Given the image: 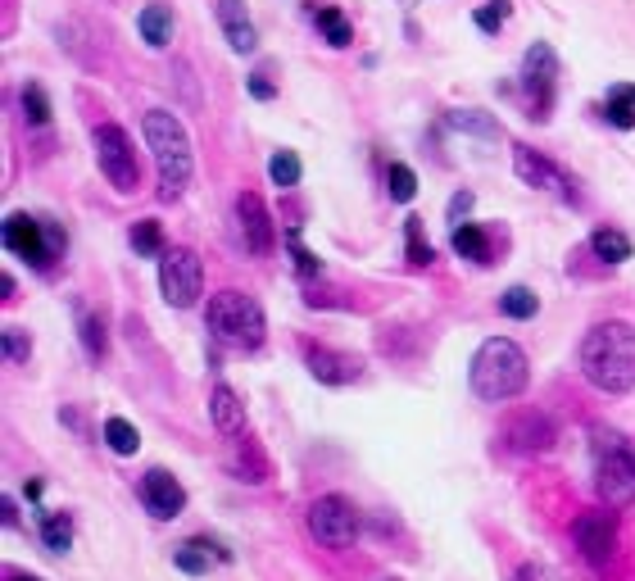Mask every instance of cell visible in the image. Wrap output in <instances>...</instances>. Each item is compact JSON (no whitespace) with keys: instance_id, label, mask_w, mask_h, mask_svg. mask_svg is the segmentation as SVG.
I'll list each match as a JSON object with an SVG mask.
<instances>
[{"instance_id":"1","label":"cell","mask_w":635,"mask_h":581,"mask_svg":"<svg viewBox=\"0 0 635 581\" xmlns=\"http://www.w3.org/2000/svg\"><path fill=\"white\" fill-rule=\"evenodd\" d=\"M581 373L604 395L635 391V327L622 323V318L590 327L581 336Z\"/></svg>"},{"instance_id":"2","label":"cell","mask_w":635,"mask_h":581,"mask_svg":"<svg viewBox=\"0 0 635 581\" xmlns=\"http://www.w3.org/2000/svg\"><path fill=\"white\" fill-rule=\"evenodd\" d=\"M531 382V359L518 341H508V336H490V341L477 345V355H472V368H468V386L477 400L486 404H508L518 400Z\"/></svg>"},{"instance_id":"3","label":"cell","mask_w":635,"mask_h":581,"mask_svg":"<svg viewBox=\"0 0 635 581\" xmlns=\"http://www.w3.org/2000/svg\"><path fill=\"white\" fill-rule=\"evenodd\" d=\"M141 132H146V146L159 168V200H177L196 173V155H191V137H186L182 119L168 109H146Z\"/></svg>"},{"instance_id":"4","label":"cell","mask_w":635,"mask_h":581,"mask_svg":"<svg viewBox=\"0 0 635 581\" xmlns=\"http://www.w3.org/2000/svg\"><path fill=\"white\" fill-rule=\"evenodd\" d=\"M205 327L227 350H259L268 336L264 305L254 296H245V291H218V296H209Z\"/></svg>"},{"instance_id":"5","label":"cell","mask_w":635,"mask_h":581,"mask_svg":"<svg viewBox=\"0 0 635 581\" xmlns=\"http://www.w3.org/2000/svg\"><path fill=\"white\" fill-rule=\"evenodd\" d=\"M595 486L604 491L608 509L635 504V445L622 432L595 427Z\"/></svg>"},{"instance_id":"6","label":"cell","mask_w":635,"mask_h":581,"mask_svg":"<svg viewBox=\"0 0 635 581\" xmlns=\"http://www.w3.org/2000/svg\"><path fill=\"white\" fill-rule=\"evenodd\" d=\"M91 146H96V164L105 173V182L118 191V196H137L141 191V159H137V146L127 137L118 123H100L91 132Z\"/></svg>"},{"instance_id":"7","label":"cell","mask_w":635,"mask_h":581,"mask_svg":"<svg viewBox=\"0 0 635 581\" xmlns=\"http://www.w3.org/2000/svg\"><path fill=\"white\" fill-rule=\"evenodd\" d=\"M159 291L173 309H191L200 296H205V264H200L196 250L173 246L159 259Z\"/></svg>"},{"instance_id":"8","label":"cell","mask_w":635,"mask_h":581,"mask_svg":"<svg viewBox=\"0 0 635 581\" xmlns=\"http://www.w3.org/2000/svg\"><path fill=\"white\" fill-rule=\"evenodd\" d=\"M5 250L28 259L32 268H50L55 255L64 250V237H59V227L41 223V218H32V214H10L5 218Z\"/></svg>"},{"instance_id":"9","label":"cell","mask_w":635,"mask_h":581,"mask_svg":"<svg viewBox=\"0 0 635 581\" xmlns=\"http://www.w3.org/2000/svg\"><path fill=\"white\" fill-rule=\"evenodd\" d=\"M309 532L327 550H350L359 536V509L345 495H318L309 504Z\"/></svg>"},{"instance_id":"10","label":"cell","mask_w":635,"mask_h":581,"mask_svg":"<svg viewBox=\"0 0 635 581\" xmlns=\"http://www.w3.org/2000/svg\"><path fill=\"white\" fill-rule=\"evenodd\" d=\"M554 82H558V55L549 41H536V46L522 55V91H527V100H531V119L536 123H549Z\"/></svg>"},{"instance_id":"11","label":"cell","mask_w":635,"mask_h":581,"mask_svg":"<svg viewBox=\"0 0 635 581\" xmlns=\"http://www.w3.org/2000/svg\"><path fill=\"white\" fill-rule=\"evenodd\" d=\"M572 541L590 568H608L617 559V513L613 509H586L572 522Z\"/></svg>"},{"instance_id":"12","label":"cell","mask_w":635,"mask_h":581,"mask_svg":"<svg viewBox=\"0 0 635 581\" xmlns=\"http://www.w3.org/2000/svg\"><path fill=\"white\" fill-rule=\"evenodd\" d=\"M499 441L513 454H545V450H554V441H558V423L545 409H522V414H513L504 423Z\"/></svg>"},{"instance_id":"13","label":"cell","mask_w":635,"mask_h":581,"mask_svg":"<svg viewBox=\"0 0 635 581\" xmlns=\"http://www.w3.org/2000/svg\"><path fill=\"white\" fill-rule=\"evenodd\" d=\"M236 223H241V241L254 259H268L277 250V223H273V214H268L264 196L241 191V196H236Z\"/></svg>"},{"instance_id":"14","label":"cell","mask_w":635,"mask_h":581,"mask_svg":"<svg viewBox=\"0 0 635 581\" xmlns=\"http://www.w3.org/2000/svg\"><path fill=\"white\" fill-rule=\"evenodd\" d=\"M304 368H309L313 382L323 386H350L363 377V359L350 350H332V345H304Z\"/></svg>"},{"instance_id":"15","label":"cell","mask_w":635,"mask_h":581,"mask_svg":"<svg viewBox=\"0 0 635 581\" xmlns=\"http://www.w3.org/2000/svg\"><path fill=\"white\" fill-rule=\"evenodd\" d=\"M141 504H146L150 518L168 522L186 509V486L177 482L173 473H164V468H150V473L141 477Z\"/></svg>"},{"instance_id":"16","label":"cell","mask_w":635,"mask_h":581,"mask_svg":"<svg viewBox=\"0 0 635 581\" xmlns=\"http://www.w3.org/2000/svg\"><path fill=\"white\" fill-rule=\"evenodd\" d=\"M218 28H223L227 46H232L236 55L259 50V32H254V19H250V10H245V0H218Z\"/></svg>"},{"instance_id":"17","label":"cell","mask_w":635,"mask_h":581,"mask_svg":"<svg viewBox=\"0 0 635 581\" xmlns=\"http://www.w3.org/2000/svg\"><path fill=\"white\" fill-rule=\"evenodd\" d=\"M513 173H518L527 187H536V191H554V187H567V178L558 173L554 164H549L540 150H531V146H513Z\"/></svg>"},{"instance_id":"18","label":"cell","mask_w":635,"mask_h":581,"mask_svg":"<svg viewBox=\"0 0 635 581\" xmlns=\"http://www.w3.org/2000/svg\"><path fill=\"white\" fill-rule=\"evenodd\" d=\"M232 473H236V482H250V486H264L268 482V459H264V450H259V441L254 436H236L232 441Z\"/></svg>"},{"instance_id":"19","label":"cell","mask_w":635,"mask_h":581,"mask_svg":"<svg viewBox=\"0 0 635 581\" xmlns=\"http://www.w3.org/2000/svg\"><path fill=\"white\" fill-rule=\"evenodd\" d=\"M209 418H214V427L223 436H241L245 432V404H241V395H236L232 386L218 382L214 391H209Z\"/></svg>"},{"instance_id":"20","label":"cell","mask_w":635,"mask_h":581,"mask_svg":"<svg viewBox=\"0 0 635 581\" xmlns=\"http://www.w3.org/2000/svg\"><path fill=\"white\" fill-rule=\"evenodd\" d=\"M137 28H141V41H146L150 50H164L168 41H173V5H164V0L146 5V10L137 14Z\"/></svg>"},{"instance_id":"21","label":"cell","mask_w":635,"mask_h":581,"mask_svg":"<svg viewBox=\"0 0 635 581\" xmlns=\"http://www.w3.org/2000/svg\"><path fill=\"white\" fill-rule=\"evenodd\" d=\"M454 255L472 259V264H490V237L481 232L477 223H454V237H450Z\"/></svg>"},{"instance_id":"22","label":"cell","mask_w":635,"mask_h":581,"mask_svg":"<svg viewBox=\"0 0 635 581\" xmlns=\"http://www.w3.org/2000/svg\"><path fill=\"white\" fill-rule=\"evenodd\" d=\"M604 119L613 123V128H622V132L635 128V87H631V82H617V87H608Z\"/></svg>"},{"instance_id":"23","label":"cell","mask_w":635,"mask_h":581,"mask_svg":"<svg viewBox=\"0 0 635 581\" xmlns=\"http://www.w3.org/2000/svg\"><path fill=\"white\" fill-rule=\"evenodd\" d=\"M209 550H214V541H209V536L182 541V545L173 550V563L186 572V577H205V572H209Z\"/></svg>"},{"instance_id":"24","label":"cell","mask_w":635,"mask_h":581,"mask_svg":"<svg viewBox=\"0 0 635 581\" xmlns=\"http://www.w3.org/2000/svg\"><path fill=\"white\" fill-rule=\"evenodd\" d=\"M590 250H595L604 264H626V259H631V237L617 232V227H599L595 237H590Z\"/></svg>"},{"instance_id":"25","label":"cell","mask_w":635,"mask_h":581,"mask_svg":"<svg viewBox=\"0 0 635 581\" xmlns=\"http://www.w3.org/2000/svg\"><path fill=\"white\" fill-rule=\"evenodd\" d=\"M404 255H409L413 268H431V259H436V250H431V241H427V227H422V218H404Z\"/></svg>"},{"instance_id":"26","label":"cell","mask_w":635,"mask_h":581,"mask_svg":"<svg viewBox=\"0 0 635 581\" xmlns=\"http://www.w3.org/2000/svg\"><path fill=\"white\" fill-rule=\"evenodd\" d=\"M536 309H540V296L531 291V286H508L504 296H499V314H504V318H518V323L536 318Z\"/></svg>"},{"instance_id":"27","label":"cell","mask_w":635,"mask_h":581,"mask_svg":"<svg viewBox=\"0 0 635 581\" xmlns=\"http://www.w3.org/2000/svg\"><path fill=\"white\" fill-rule=\"evenodd\" d=\"M132 250H137L141 259H164V227L155 223V218H141V223H132Z\"/></svg>"},{"instance_id":"28","label":"cell","mask_w":635,"mask_h":581,"mask_svg":"<svg viewBox=\"0 0 635 581\" xmlns=\"http://www.w3.org/2000/svg\"><path fill=\"white\" fill-rule=\"evenodd\" d=\"M41 541L50 554H64L73 545V518L69 513H41Z\"/></svg>"},{"instance_id":"29","label":"cell","mask_w":635,"mask_h":581,"mask_svg":"<svg viewBox=\"0 0 635 581\" xmlns=\"http://www.w3.org/2000/svg\"><path fill=\"white\" fill-rule=\"evenodd\" d=\"M318 28H323V37H327V46H350L354 41V28H350V19H345L341 10H336V5H323V10H318Z\"/></svg>"},{"instance_id":"30","label":"cell","mask_w":635,"mask_h":581,"mask_svg":"<svg viewBox=\"0 0 635 581\" xmlns=\"http://www.w3.org/2000/svg\"><path fill=\"white\" fill-rule=\"evenodd\" d=\"M105 445L114 454H137L141 450V436L127 418H105Z\"/></svg>"},{"instance_id":"31","label":"cell","mask_w":635,"mask_h":581,"mask_svg":"<svg viewBox=\"0 0 635 581\" xmlns=\"http://www.w3.org/2000/svg\"><path fill=\"white\" fill-rule=\"evenodd\" d=\"M386 191H391V200L409 205V200L418 196V173H413L409 164H391L386 168Z\"/></svg>"},{"instance_id":"32","label":"cell","mask_w":635,"mask_h":581,"mask_svg":"<svg viewBox=\"0 0 635 581\" xmlns=\"http://www.w3.org/2000/svg\"><path fill=\"white\" fill-rule=\"evenodd\" d=\"M268 178H273V187H295L300 182V155L295 150H277L268 159Z\"/></svg>"},{"instance_id":"33","label":"cell","mask_w":635,"mask_h":581,"mask_svg":"<svg viewBox=\"0 0 635 581\" xmlns=\"http://www.w3.org/2000/svg\"><path fill=\"white\" fill-rule=\"evenodd\" d=\"M23 114H28L32 128H46V123H50V100H46V91H41L37 82L23 87Z\"/></svg>"},{"instance_id":"34","label":"cell","mask_w":635,"mask_h":581,"mask_svg":"<svg viewBox=\"0 0 635 581\" xmlns=\"http://www.w3.org/2000/svg\"><path fill=\"white\" fill-rule=\"evenodd\" d=\"M450 123L459 132H477V137H499L495 119L490 114H481V109H459V114H450Z\"/></svg>"},{"instance_id":"35","label":"cell","mask_w":635,"mask_h":581,"mask_svg":"<svg viewBox=\"0 0 635 581\" xmlns=\"http://www.w3.org/2000/svg\"><path fill=\"white\" fill-rule=\"evenodd\" d=\"M286 246H291V259H295V268H300V277L323 273V259H318V255H309V250H304V241H300V227H291V232H286Z\"/></svg>"},{"instance_id":"36","label":"cell","mask_w":635,"mask_h":581,"mask_svg":"<svg viewBox=\"0 0 635 581\" xmlns=\"http://www.w3.org/2000/svg\"><path fill=\"white\" fill-rule=\"evenodd\" d=\"M508 14H513V5H508V0H486V5H481L472 19H477L481 32H499L508 23Z\"/></svg>"},{"instance_id":"37","label":"cell","mask_w":635,"mask_h":581,"mask_svg":"<svg viewBox=\"0 0 635 581\" xmlns=\"http://www.w3.org/2000/svg\"><path fill=\"white\" fill-rule=\"evenodd\" d=\"M0 345H5V359H10V364H28L32 341L23 327H5V332H0Z\"/></svg>"},{"instance_id":"38","label":"cell","mask_w":635,"mask_h":581,"mask_svg":"<svg viewBox=\"0 0 635 581\" xmlns=\"http://www.w3.org/2000/svg\"><path fill=\"white\" fill-rule=\"evenodd\" d=\"M82 345H87L91 359H105L109 341H105V327H100V318H87V314H82Z\"/></svg>"},{"instance_id":"39","label":"cell","mask_w":635,"mask_h":581,"mask_svg":"<svg viewBox=\"0 0 635 581\" xmlns=\"http://www.w3.org/2000/svg\"><path fill=\"white\" fill-rule=\"evenodd\" d=\"M513 581H563V577H558L554 568H545V563H518Z\"/></svg>"},{"instance_id":"40","label":"cell","mask_w":635,"mask_h":581,"mask_svg":"<svg viewBox=\"0 0 635 581\" xmlns=\"http://www.w3.org/2000/svg\"><path fill=\"white\" fill-rule=\"evenodd\" d=\"M245 87H250L254 100H273L277 96V82L268 78V73H250V82H245Z\"/></svg>"},{"instance_id":"41","label":"cell","mask_w":635,"mask_h":581,"mask_svg":"<svg viewBox=\"0 0 635 581\" xmlns=\"http://www.w3.org/2000/svg\"><path fill=\"white\" fill-rule=\"evenodd\" d=\"M468 209H472V191H459V196L450 200V223H463V218H468Z\"/></svg>"},{"instance_id":"42","label":"cell","mask_w":635,"mask_h":581,"mask_svg":"<svg viewBox=\"0 0 635 581\" xmlns=\"http://www.w3.org/2000/svg\"><path fill=\"white\" fill-rule=\"evenodd\" d=\"M10 581H32V577H10Z\"/></svg>"}]
</instances>
